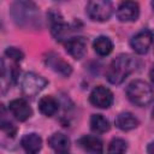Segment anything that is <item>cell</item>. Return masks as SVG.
Returning a JSON list of instances; mask_svg holds the SVG:
<instances>
[{"label":"cell","mask_w":154,"mask_h":154,"mask_svg":"<svg viewBox=\"0 0 154 154\" xmlns=\"http://www.w3.org/2000/svg\"><path fill=\"white\" fill-rule=\"evenodd\" d=\"M138 67V61L130 54H120L109 64L106 77L112 84H120L125 78L136 71Z\"/></svg>","instance_id":"6da1fadb"},{"label":"cell","mask_w":154,"mask_h":154,"mask_svg":"<svg viewBox=\"0 0 154 154\" xmlns=\"http://www.w3.org/2000/svg\"><path fill=\"white\" fill-rule=\"evenodd\" d=\"M126 96L134 105L143 107L147 106L153 100L154 93L152 87L147 82L141 79H135L128 85Z\"/></svg>","instance_id":"7a4b0ae2"},{"label":"cell","mask_w":154,"mask_h":154,"mask_svg":"<svg viewBox=\"0 0 154 154\" xmlns=\"http://www.w3.org/2000/svg\"><path fill=\"white\" fill-rule=\"evenodd\" d=\"M87 14L90 19L96 22L108 20L113 13V5L107 0H93L87 4Z\"/></svg>","instance_id":"3957f363"},{"label":"cell","mask_w":154,"mask_h":154,"mask_svg":"<svg viewBox=\"0 0 154 154\" xmlns=\"http://www.w3.org/2000/svg\"><path fill=\"white\" fill-rule=\"evenodd\" d=\"M48 81L34 72H26L20 81V89L26 96H35L46 88Z\"/></svg>","instance_id":"277c9868"},{"label":"cell","mask_w":154,"mask_h":154,"mask_svg":"<svg viewBox=\"0 0 154 154\" xmlns=\"http://www.w3.org/2000/svg\"><path fill=\"white\" fill-rule=\"evenodd\" d=\"M89 101L95 107L108 108L113 103V93L103 85H97L91 90Z\"/></svg>","instance_id":"5b68a950"},{"label":"cell","mask_w":154,"mask_h":154,"mask_svg":"<svg viewBox=\"0 0 154 154\" xmlns=\"http://www.w3.org/2000/svg\"><path fill=\"white\" fill-rule=\"evenodd\" d=\"M152 43H153V34L147 29H143L137 34H135L130 41L131 48L138 54H146L150 48Z\"/></svg>","instance_id":"8992f818"},{"label":"cell","mask_w":154,"mask_h":154,"mask_svg":"<svg viewBox=\"0 0 154 154\" xmlns=\"http://www.w3.org/2000/svg\"><path fill=\"white\" fill-rule=\"evenodd\" d=\"M140 16V6L135 1H124L117 8V17L120 22H134Z\"/></svg>","instance_id":"52a82bcc"},{"label":"cell","mask_w":154,"mask_h":154,"mask_svg":"<svg viewBox=\"0 0 154 154\" xmlns=\"http://www.w3.org/2000/svg\"><path fill=\"white\" fill-rule=\"evenodd\" d=\"M8 109L12 113V116L19 120V122H24L26 119H29L32 114V109L29 106V103L24 100V99H14L10 102L8 105Z\"/></svg>","instance_id":"ba28073f"},{"label":"cell","mask_w":154,"mask_h":154,"mask_svg":"<svg viewBox=\"0 0 154 154\" xmlns=\"http://www.w3.org/2000/svg\"><path fill=\"white\" fill-rule=\"evenodd\" d=\"M66 52L75 59H81L87 52V38L83 36L71 37L65 42Z\"/></svg>","instance_id":"9c48e42d"},{"label":"cell","mask_w":154,"mask_h":154,"mask_svg":"<svg viewBox=\"0 0 154 154\" xmlns=\"http://www.w3.org/2000/svg\"><path fill=\"white\" fill-rule=\"evenodd\" d=\"M78 144L87 154H102L103 152L102 141L96 136L85 135L78 140Z\"/></svg>","instance_id":"30bf717a"},{"label":"cell","mask_w":154,"mask_h":154,"mask_svg":"<svg viewBox=\"0 0 154 154\" xmlns=\"http://www.w3.org/2000/svg\"><path fill=\"white\" fill-rule=\"evenodd\" d=\"M46 60V64L52 69L54 70L55 72L63 75V76H70L71 72H72V69L70 66V64H67L61 57L54 54V53H48V55L45 58Z\"/></svg>","instance_id":"8fae6325"},{"label":"cell","mask_w":154,"mask_h":154,"mask_svg":"<svg viewBox=\"0 0 154 154\" xmlns=\"http://www.w3.org/2000/svg\"><path fill=\"white\" fill-rule=\"evenodd\" d=\"M48 144L57 154H67L70 149V138L63 132H55L48 138Z\"/></svg>","instance_id":"7c38bea8"},{"label":"cell","mask_w":154,"mask_h":154,"mask_svg":"<svg viewBox=\"0 0 154 154\" xmlns=\"http://www.w3.org/2000/svg\"><path fill=\"white\" fill-rule=\"evenodd\" d=\"M51 22H52V25H51V32L53 35V37L57 40V41H63L67 37L69 32H70V28L66 23H64L63 18L59 16V13H55L54 17H51Z\"/></svg>","instance_id":"4fadbf2b"},{"label":"cell","mask_w":154,"mask_h":154,"mask_svg":"<svg viewBox=\"0 0 154 154\" xmlns=\"http://www.w3.org/2000/svg\"><path fill=\"white\" fill-rule=\"evenodd\" d=\"M20 144H22L23 149L25 152H28L29 154H36L42 148V138L37 134L30 132L22 137Z\"/></svg>","instance_id":"5bb4252c"},{"label":"cell","mask_w":154,"mask_h":154,"mask_svg":"<svg viewBox=\"0 0 154 154\" xmlns=\"http://www.w3.org/2000/svg\"><path fill=\"white\" fill-rule=\"evenodd\" d=\"M138 125V119L130 112L119 113L116 118V126L123 131H129Z\"/></svg>","instance_id":"9a60e30c"},{"label":"cell","mask_w":154,"mask_h":154,"mask_svg":"<svg viewBox=\"0 0 154 154\" xmlns=\"http://www.w3.org/2000/svg\"><path fill=\"white\" fill-rule=\"evenodd\" d=\"M58 108H59V103L53 96L49 95L42 96L38 101V109L46 117H52L53 114H55Z\"/></svg>","instance_id":"2e32d148"},{"label":"cell","mask_w":154,"mask_h":154,"mask_svg":"<svg viewBox=\"0 0 154 154\" xmlns=\"http://www.w3.org/2000/svg\"><path fill=\"white\" fill-rule=\"evenodd\" d=\"M93 48H94V51H95L96 54H99L101 57H105V55H108L112 52V49H113V42L107 36H99V37H96L94 40Z\"/></svg>","instance_id":"e0dca14e"},{"label":"cell","mask_w":154,"mask_h":154,"mask_svg":"<svg viewBox=\"0 0 154 154\" xmlns=\"http://www.w3.org/2000/svg\"><path fill=\"white\" fill-rule=\"evenodd\" d=\"M90 128L94 132L103 134L109 130V122L102 114H93L90 117Z\"/></svg>","instance_id":"ac0fdd59"},{"label":"cell","mask_w":154,"mask_h":154,"mask_svg":"<svg viewBox=\"0 0 154 154\" xmlns=\"http://www.w3.org/2000/svg\"><path fill=\"white\" fill-rule=\"evenodd\" d=\"M128 144L123 138H113L108 144V154H124Z\"/></svg>","instance_id":"d6986e66"},{"label":"cell","mask_w":154,"mask_h":154,"mask_svg":"<svg viewBox=\"0 0 154 154\" xmlns=\"http://www.w3.org/2000/svg\"><path fill=\"white\" fill-rule=\"evenodd\" d=\"M5 55H6V57H8L10 59H12V60H13V61H16V63L20 61V60L24 58L23 52H22L20 49L16 48V47H8V48L5 51Z\"/></svg>","instance_id":"ffe728a7"},{"label":"cell","mask_w":154,"mask_h":154,"mask_svg":"<svg viewBox=\"0 0 154 154\" xmlns=\"http://www.w3.org/2000/svg\"><path fill=\"white\" fill-rule=\"evenodd\" d=\"M1 130L10 137H14L17 134V128L12 122H1Z\"/></svg>","instance_id":"44dd1931"},{"label":"cell","mask_w":154,"mask_h":154,"mask_svg":"<svg viewBox=\"0 0 154 154\" xmlns=\"http://www.w3.org/2000/svg\"><path fill=\"white\" fill-rule=\"evenodd\" d=\"M147 153H148V154H154V141L148 144V147H147Z\"/></svg>","instance_id":"7402d4cb"},{"label":"cell","mask_w":154,"mask_h":154,"mask_svg":"<svg viewBox=\"0 0 154 154\" xmlns=\"http://www.w3.org/2000/svg\"><path fill=\"white\" fill-rule=\"evenodd\" d=\"M149 77H150L152 83L154 84V65H153V67H152V69H150V71H149Z\"/></svg>","instance_id":"603a6c76"},{"label":"cell","mask_w":154,"mask_h":154,"mask_svg":"<svg viewBox=\"0 0 154 154\" xmlns=\"http://www.w3.org/2000/svg\"><path fill=\"white\" fill-rule=\"evenodd\" d=\"M150 5H152V7H153V10H154V1H152V4H150Z\"/></svg>","instance_id":"cb8c5ba5"}]
</instances>
